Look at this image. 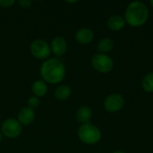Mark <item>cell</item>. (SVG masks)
I'll use <instances>...</instances> for the list:
<instances>
[{"label":"cell","mask_w":153,"mask_h":153,"mask_svg":"<svg viewBox=\"0 0 153 153\" xmlns=\"http://www.w3.org/2000/svg\"><path fill=\"white\" fill-rule=\"evenodd\" d=\"M14 0H0V7L1 8H9L13 4H14Z\"/></svg>","instance_id":"18"},{"label":"cell","mask_w":153,"mask_h":153,"mask_svg":"<svg viewBox=\"0 0 153 153\" xmlns=\"http://www.w3.org/2000/svg\"><path fill=\"white\" fill-rule=\"evenodd\" d=\"M74 39L78 43L82 45H88L93 40L94 33L89 28H82L76 31Z\"/></svg>","instance_id":"9"},{"label":"cell","mask_w":153,"mask_h":153,"mask_svg":"<svg viewBox=\"0 0 153 153\" xmlns=\"http://www.w3.org/2000/svg\"><path fill=\"white\" fill-rule=\"evenodd\" d=\"M125 98L119 93H112L108 95L103 103L104 108L109 113H116L120 111L125 106Z\"/></svg>","instance_id":"7"},{"label":"cell","mask_w":153,"mask_h":153,"mask_svg":"<svg viewBox=\"0 0 153 153\" xmlns=\"http://www.w3.org/2000/svg\"><path fill=\"white\" fill-rule=\"evenodd\" d=\"M50 48H51V52H53V54L56 56H61L66 52L67 49L66 40L59 36L55 37L50 43Z\"/></svg>","instance_id":"8"},{"label":"cell","mask_w":153,"mask_h":153,"mask_svg":"<svg viewBox=\"0 0 153 153\" xmlns=\"http://www.w3.org/2000/svg\"><path fill=\"white\" fill-rule=\"evenodd\" d=\"M18 4L22 8H30L31 4H32V2L30 0H19Z\"/></svg>","instance_id":"19"},{"label":"cell","mask_w":153,"mask_h":153,"mask_svg":"<svg viewBox=\"0 0 153 153\" xmlns=\"http://www.w3.org/2000/svg\"><path fill=\"white\" fill-rule=\"evenodd\" d=\"M35 119V111L30 107L22 108L18 113V121L21 125L29 126Z\"/></svg>","instance_id":"10"},{"label":"cell","mask_w":153,"mask_h":153,"mask_svg":"<svg viewBox=\"0 0 153 153\" xmlns=\"http://www.w3.org/2000/svg\"><path fill=\"white\" fill-rule=\"evenodd\" d=\"M66 3H67V4H76L77 1H76V0H75V1H66Z\"/></svg>","instance_id":"20"},{"label":"cell","mask_w":153,"mask_h":153,"mask_svg":"<svg viewBox=\"0 0 153 153\" xmlns=\"http://www.w3.org/2000/svg\"><path fill=\"white\" fill-rule=\"evenodd\" d=\"M142 86L144 91L148 93L153 92V72L149 73L148 74L144 76L143 82H142Z\"/></svg>","instance_id":"16"},{"label":"cell","mask_w":153,"mask_h":153,"mask_svg":"<svg viewBox=\"0 0 153 153\" xmlns=\"http://www.w3.org/2000/svg\"><path fill=\"white\" fill-rule=\"evenodd\" d=\"M114 48V41L109 38L101 39L97 44V49L101 54H107L110 52Z\"/></svg>","instance_id":"15"},{"label":"cell","mask_w":153,"mask_h":153,"mask_svg":"<svg viewBox=\"0 0 153 153\" xmlns=\"http://www.w3.org/2000/svg\"><path fill=\"white\" fill-rule=\"evenodd\" d=\"M91 65L97 72L108 74L114 68V61L108 55L98 53L92 56Z\"/></svg>","instance_id":"4"},{"label":"cell","mask_w":153,"mask_h":153,"mask_svg":"<svg viewBox=\"0 0 153 153\" xmlns=\"http://www.w3.org/2000/svg\"><path fill=\"white\" fill-rule=\"evenodd\" d=\"M31 91L34 96L38 98L45 96L48 91V86H47L46 82H44L43 80L35 81L31 85Z\"/></svg>","instance_id":"13"},{"label":"cell","mask_w":153,"mask_h":153,"mask_svg":"<svg viewBox=\"0 0 153 153\" xmlns=\"http://www.w3.org/2000/svg\"><path fill=\"white\" fill-rule=\"evenodd\" d=\"M2 141V133L0 132V142Z\"/></svg>","instance_id":"23"},{"label":"cell","mask_w":153,"mask_h":153,"mask_svg":"<svg viewBox=\"0 0 153 153\" xmlns=\"http://www.w3.org/2000/svg\"><path fill=\"white\" fill-rule=\"evenodd\" d=\"M78 138L88 145L97 144L101 140V132L98 126L91 123L81 125L78 129Z\"/></svg>","instance_id":"3"},{"label":"cell","mask_w":153,"mask_h":153,"mask_svg":"<svg viewBox=\"0 0 153 153\" xmlns=\"http://www.w3.org/2000/svg\"><path fill=\"white\" fill-rule=\"evenodd\" d=\"M112 153H126V152H123V151H115L114 152H112Z\"/></svg>","instance_id":"21"},{"label":"cell","mask_w":153,"mask_h":153,"mask_svg":"<svg viewBox=\"0 0 153 153\" xmlns=\"http://www.w3.org/2000/svg\"><path fill=\"white\" fill-rule=\"evenodd\" d=\"M150 4L152 5V7H153V0H151V1H150Z\"/></svg>","instance_id":"22"},{"label":"cell","mask_w":153,"mask_h":153,"mask_svg":"<svg viewBox=\"0 0 153 153\" xmlns=\"http://www.w3.org/2000/svg\"><path fill=\"white\" fill-rule=\"evenodd\" d=\"M40 76L44 82L56 84L63 81L65 76V67L58 58H48L40 66Z\"/></svg>","instance_id":"1"},{"label":"cell","mask_w":153,"mask_h":153,"mask_svg":"<svg viewBox=\"0 0 153 153\" xmlns=\"http://www.w3.org/2000/svg\"><path fill=\"white\" fill-rule=\"evenodd\" d=\"M72 94V90L67 85H60L55 89L54 96L57 100L64 101L69 99V97Z\"/></svg>","instance_id":"14"},{"label":"cell","mask_w":153,"mask_h":153,"mask_svg":"<svg viewBox=\"0 0 153 153\" xmlns=\"http://www.w3.org/2000/svg\"><path fill=\"white\" fill-rule=\"evenodd\" d=\"M75 117H76L77 121L81 123L82 125L88 124L90 123L92 117V110L88 106H82L81 108H78Z\"/></svg>","instance_id":"12"},{"label":"cell","mask_w":153,"mask_h":153,"mask_svg":"<svg viewBox=\"0 0 153 153\" xmlns=\"http://www.w3.org/2000/svg\"><path fill=\"white\" fill-rule=\"evenodd\" d=\"M39 103H40L39 99L38 97L34 96V95H33V96H31V97H30V98H29V100H28L29 107H30V108H34L39 107Z\"/></svg>","instance_id":"17"},{"label":"cell","mask_w":153,"mask_h":153,"mask_svg":"<svg viewBox=\"0 0 153 153\" xmlns=\"http://www.w3.org/2000/svg\"><path fill=\"white\" fill-rule=\"evenodd\" d=\"M1 131L5 137L14 139L22 134V125L14 118H7L2 123Z\"/></svg>","instance_id":"6"},{"label":"cell","mask_w":153,"mask_h":153,"mask_svg":"<svg viewBox=\"0 0 153 153\" xmlns=\"http://www.w3.org/2000/svg\"><path fill=\"white\" fill-rule=\"evenodd\" d=\"M126 22L131 27H141L144 25L149 18V9L142 1L131 2L125 12Z\"/></svg>","instance_id":"2"},{"label":"cell","mask_w":153,"mask_h":153,"mask_svg":"<svg viewBox=\"0 0 153 153\" xmlns=\"http://www.w3.org/2000/svg\"><path fill=\"white\" fill-rule=\"evenodd\" d=\"M108 27L110 30L112 31H119V30H122L126 22V20L123 16H120V15H117V14H115V15H112L109 17V19L108 20Z\"/></svg>","instance_id":"11"},{"label":"cell","mask_w":153,"mask_h":153,"mask_svg":"<svg viewBox=\"0 0 153 153\" xmlns=\"http://www.w3.org/2000/svg\"><path fill=\"white\" fill-rule=\"evenodd\" d=\"M30 50L31 55L39 60H47L48 59L51 48L48 43L43 39H35L31 42L30 46Z\"/></svg>","instance_id":"5"}]
</instances>
